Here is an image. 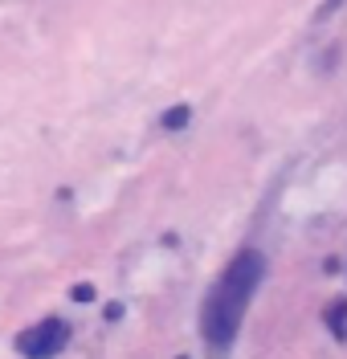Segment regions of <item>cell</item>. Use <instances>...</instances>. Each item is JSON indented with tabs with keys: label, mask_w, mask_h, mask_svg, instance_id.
<instances>
[{
	"label": "cell",
	"mask_w": 347,
	"mask_h": 359,
	"mask_svg": "<svg viewBox=\"0 0 347 359\" xmlns=\"http://www.w3.org/2000/svg\"><path fill=\"white\" fill-rule=\"evenodd\" d=\"M261 278H266V257H261L257 249H241V253L229 262V269L217 278V286L208 290L205 314H200V331H205V339L217 347V351L229 347L233 339H237L241 318H245V311H250V302H254Z\"/></svg>",
	"instance_id": "1"
},
{
	"label": "cell",
	"mask_w": 347,
	"mask_h": 359,
	"mask_svg": "<svg viewBox=\"0 0 347 359\" xmlns=\"http://www.w3.org/2000/svg\"><path fill=\"white\" fill-rule=\"evenodd\" d=\"M69 343V327L66 318H41L37 327H29V331H21L17 335V351H21L25 359H53L62 347Z\"/></svg>",
	"instance_id": "2"
},
{
	"label": "cell",
	"mask_w": 347,
	"mask_h": 359,
	"mask_svg": "<svg viewBox=\"0 0 347 359\" xmlns=\"http://www.w3.org/2000/svg\"><path fill=\"white\" fill-rule=\"evenodd\" d=\"M160 123H163V131H180V127L192 123V111H188V107H168Z\"/></svg>",
	"instance_id": "3"
},
{
	"label": "cell",
	"mask_w": 347,
	"mask_h": 359,
	"mask_svg": "<svg viewBox=\"0 0 347 359\" xmlns=\"http://www.w3.org/2000/svg\"><path fill=\"white\" fill-rule=\"evenodd\" d=\"M327 323H331L335 339H347V302H335V306L327 311Z\"/></svg>",
	"instance_id": "4"
},
{
	"label": "cell",
	"mask_w": 347,
	"mask_h": 359,
	"mask_svg": "<svg viewBox=\"0 0 347 359\" xmlns=\"http://www.w3.org/2000/svg\"><path fill=\"white\" fill-rule=\"evenodd\" d=\"M90 298H94V286H86V282L74 286V302H90Z\"/></svg>",
	"instance_id": "5"
},
{
	"label": "cell",
	"mask_w": 347,
	"mask_h": 359,
	"mask_svg": "<svg viewBox=\"0 0 347 359\" xmlns=\"http://www.w3.org/2000/svg\"><path fill=\"white\" fill-rule=\"evenodd\" d=\"M339 4H343V0H327V4H323V8H319V13H315V17H319V21H327V17H331V13H335Z\"/></svg>",
	"instance_id": "6"
}]
</instances>
